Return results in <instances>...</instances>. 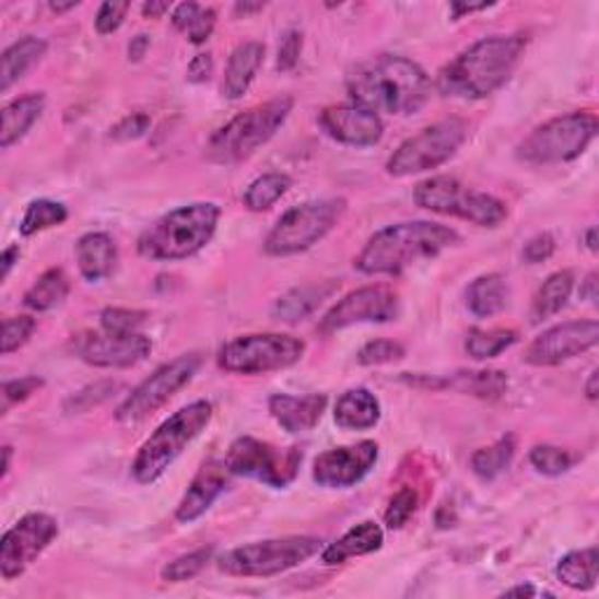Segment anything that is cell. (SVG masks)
I'll return each mask as SVG.
<instances>
[{
  "instance_id": "obj_6",
  "label": "cell",
  "mask_w": 599,
  "mask_h": 599,
  "mask_svg": "<svg viewBox=\"0 0 599 599\" xmlns=\"http://www.w3.org/2000/svg\"><path fill=\"white\" fill-rule=\"evenodd\" d=\"M293 104V96H277L272 102L239 113L211 137L207 157L215 164H239L248 160L284 127Z\"/></svg>"
},
{
  "instance_id": "obj_52",
  "label": "cell",
  "mask_w": 599,
  "mask_h": 599,
  "mask_svg": "<svg viewBox=\"0 0 599 599\" xmlns=\"http://www.w3.org/2000/svg\"><path fill=\"white\" fill-rule=\"evenodd\" d=\"M199 12H202V5L197 3H180L174 8L172 12V24L176 31L180 33H188L190 26L195 24V20L199 16Z\"/></svg>"
},
{
  "instance_id": "obj_62",
  "label": "cell",
  "mask_w": 599,
  "mask_h": 599,
  "mask_svg": "<svg viewBox=\"0 0 599 599\" xmlns=\"http://www.w3.org/2000/svg\"><path fill=\"white\" fill-rule=\"evenodd\" d=\"M586 246L590 248L592 254L597 251V227H590V230L586 232Z\"/></svg>"
},
{
  "instance_id": "obj_61",
  "label": "cell",
  "mask_w": 599,
  "mask_h": 599,
  "mask_svg": "<svg viewBox=\"0 0 599 599\" xmlns=\"http://www.w3.org/2000/svg\"><path fill=\"white\" fill-rule=\"evenodd\" d=\"M506 595H527V597H531V595H541V592L537 588H531V586H518V588L506 590Z\"/></svg>"
},
{
  "instance_id": "obj_16",
  "label": "cell",
  "mask_w": 599,
  "mask_h": 599,
  "mask_svg": "<svg viewBox=\"0 0 599 599\" xmlns=\"http://www.w3.org/2000/svg\"><path fill=\"white\" fill-rule=\"evenodd\" d=\"M71 352L94 368H131L153 352V342L143 332H78Z\"/></svg>"
},
{
  "instance_id": "obj_14",
  "label": "cell",
  "mask_w": 599,
  "mask_h": 599,
  "mask_svg": "<svg viewBox=\"0 0 599 599\" xmlns=\"http://www.w3.org/2000/svg\"><path fill=\"white\" fill-rule=\"evenodd\" d=\"M199 365H202V356L197 352L183 354L169 363L160 365L153 375L143 379L141 385L118 406V410H115V420L122 424H137L150 418V414L169 403L172 398L188 385L197 375Z\"/></svg>"
},
{
  "instance_id": "obj_63",
  "label": "cell",
  "mask_w": 599,
  "mask_h": 599,
  "mask_svg": "<svg viewBox=\"0 0 599 599\" xmlns=\"http://www.w3.org/2000/svg\"><path fill=\"white\" fill-rule=\"evenodd\" d=\"M80 3H75V0H73V3H66V5H61V3H49V10H52V12H57V14H61V12H69V10H73V8H78Z\"/></svg>"
},
{
  "instance_id": "obj_17",
  "label": "cell",
  "mask_w": 599,
  "mask_h": 599,
  "mask_svg": "<svg viewBox=\"0 0 599 599\" xmlns=\"http://www.w3.org/2000/svg\"><path fill=\"white\" fill-rule=\"evenodd\" d=\"M599 342V324L595 319L567 321L543 330L539 338L529 342L522 361L537 368H553L564 361H572L590 352Z\"/></svg>"
},
{
  "instance_id": "obj_1",
  "label": "cell",
  "mask_w": 599,
  "mask_h": 599,
  "mask_svg": "<svg viewBox=\"0 0 599 599\" xmlns=\"http://www.w3.org/2000/svg\"><path fill=\"white\" fill-rule=\"evenodd\" d=\"M352 102L373 113L412 115L426 106L431 80L420 63L398 55H379L356 63L347 75Z\"/></svg>"
},
{
  "instance_id": "obj_36",
  "label": "cell",
  "mask_w": 599,
  "mask_h": 599,
  "mask_svg": "<svg viewBox=\"0 0 599 599\" xmlns=\"http://www.w3.org/2000/svg\"><path fill=\"white\" fill-rule=\"evenodd\" d=\"M515 342H518V332L506 330V328H494V330H482L473 328L466 336V354H469L473 361H488L496 359L498 354H504L506 349H510Z\"/></svg>"
},
{
  "instance_id": "obj_41",
  "label": "cell",
  "mask_w": 599,
  "mask_h": 599,
  "mask_svg": "<svg viewBox=\"0 0 599 599\" xmlns=\"http://www.w3.org/2000/svg\"><path fill=\"white\" fill-rule=\"evenodd\" d=\"M406 356V347L394 340H373L361 347L356 361L361 365H387L396 363Z\"/></svg>"
},
{
  "instance_id": "obj_7",
  "label": "cell",
  "mask_w": 599,
  "mask_h": 599,
  "mask_svg": "<svg viewBox=\"0 0 599 599\" xmlns=\"http://www.w3.org/2000/svg\"><path fill=\"white\" fill-rule=\"evenodd\" d=\"M414 204L438 215L469 221L478 227H498L508 219V209L488 192L469 190L455 176H431L412 192Z\"/></svg>"
},
{
  "instance_id": "obj_64",
  "label": "cell",
  "mask_w": 599,
  "mask_h": 599,
  "mask_svg": "<svg viewBox=\"0 0 599 599\" xmlns=\"http://www.w3.org/2000/svg\"><path fill=\"white\" fill-rule=\"evenodd\" d=\"M10 457H12V447H3V478L10 471Z\"/></svg>"
},
{
  "instance_id": "obj_40",
  "label": "cell",
  "mask_w": 599,
  "mask_h": 599,
  "mask_svg": "<svg viewBox=\"0 0 599 599\" xmlns=\"http://www.w3.org/2000/svg\"><path fill=\"white\" fill-rule=\"evenodd\" d=\"M529 463L535 466L541 475L557 478L572 469L574 457L567 453V449L555 447V445H535L529 453Z\"/></svg>"
},
{
  "instance_id": "obj_27",
  "label": "cell",
  "mask_w": 599,
  "mask_h": 599,
  "mask_svg": "<svg viewBox=\"0 0 599 599\" xmlns=\"http://www.w3.org/2000/svg\"><path fill=\"white\" fill-rule=\"evenodd\" d=\"M340 289V281H319V284L300 286L281 295L274 305V316L284 324L303 321L314 309H319L324 300Z\"/></svg>"
},
{
  "instance_id": "obj_23",
  "label": "cell",
  "mask_w": 599,
  "mask_h": 599,
  "mask_svg": "<svg viewBox=\"0 0 599 599\" xmlns=\"http://www.w3.org/2000/svg\"><path fill=\"white\" fill-rule=\"evenodd\" d=\"M265 59V45L258 40H248L237 45L232 49V55L227 59V69L223 78V96L230 98V102H237L242 98L248 87L254 85V80L260 71Z\"/></svg>"
},
{
  "instance_id": "obj_26",
  "label": "cell",
  "mask_w": 599,
  "mask_h": 599,
  "mask_svg": "<svg viewBox=\"0 0 599 599\" xmlns=\"http://www.w3.org/2000/svg\"><path fill=\"white\" fill-rule=\"evenodd\" d=\"M47 98L43 92H31L20 98H14L3 108V129H0V148L8 150L14 143H20L28 129L38 122L45 110Z\"/></svg>"
},
{
  "instance_id": "obj_9",
  "label": "cell",
  "mask_w": 599,
  "mask_h": 599,
  "mask_svg": "<svg viewBox=\"0 0 599 599\" xmlns=\"http://www.w3.org/2000/svg\"><path fill=\"white\" fill-rule=\"evenodd\" d=\"M324 551L316 537H284L239 545L219 560V569L237 578H270L291 572Z\"/></svg>"
},
{
  "instance_id": "obj_31",
  "label": "cell",
  "mask_w": 599,
  "mask_h": 599,
  "mask_svg": "<svg viewBox=\"0 0 599 599\" xmlns=\"http://www.w3.org/2000/svg\"><path fill=\"white\" fill-rule=\"evenodd\" d=\"M441 389H455L459 394H469L482 401L502 398L508 389V375L504 371H469L449 377H441Z\"/></svg>"
},
{
  "instance_id": "obj_33",
  "label": "cell",
  "mask_w": 599,
  "mask_h": 599,
  "mask_svg": "<svg viewBox=\"0 0 599 599\" xmlns=\"http://www.w3.org/2000/svg\"><path fill=\"white\" fill-rule=\"evenodd\" d=\"M560 584L572 590H592L599 578V553L597 548H584V551L567 553L555 567Z\"/></svg>"
},
{
  "instance_id": "obj_59",
  "label": "cell",
  "mask_w": 599,
  "mask_h": 599,
  "mask_svg": "<svg viewBox=\"0 0 599 599\" xmlns=\"http://www.w3.org/2000/svg\"><path fill=\"white\" fill-rule=\"evenodd\" d=\"M597 379H599V371L595 368L592 373H590V377H588V385H586V396L590 398V401H597Z\"/></svg>"
},
{
  "instance_id": "obj_11",
  "label": "cell",
  "mask_w": 599,
  "mask_h": 599,
  "mask_svg": "<svg viewBox=\"0 0 599 599\" xmlns=\"http://www.w3.org/2000/svg\"><path fill=\"white\" fill-rule=\"evenodd\" d=\"M466 139H469V122L461 118L438 120L398 145L387 162V172L396 178H406L438 169L457 155Z\"/></svg>"
},
{
  "instance_id": "obj_54",
  "label": "cell",
  "mask_w": 599,
  "mask_h": 599,
  "mask_svg": "<svg viewBox=\"0 0 599 599\" xmlns=\"http://www.w3.org/2000/svg\"><path fill=\"white\" fill-rule=\"evenodd\" d=\"M20 256H22L20 246H10V248H5L3 256H0V277H3V279L10 277V272H12V268H14V262H20Z\"/></svg>"
},
{
  "instance_id": "obj_13",
  "label": "cell",
  "mask_w": 599,
  "mask_h": 599,
  "mask_svg": "<svg viewBox=\"0 0 599 599\" xmlns=\"http://www.w3.org/2000/svg\"><path fill=\"white\" fill-rule=\"evenodd\" d=\"M223 461L232 475L251 478L268 488L284 490L297 478L303 453L297 447L281 449L254 436H242L230 445Z\"/></svg>"
},
{
  "instance_id": "obj_44",
  "label": "cell",
  "mask_w": 599,
  "mask_h": 599,
  "mask_svg": "<svg viewBox=\"0 0 599 599\" xmlns=\"http://www.w3.org/2000/svg\"><path fill=\"white\" fill-rule=\"evenodd\" d=\"M414 510H418V492H414L412 488L398 490L387 506L385 522L389 529H401L403 525H408Z\"/></svg>"
},
{
  "instance_id": "obj_8",
  "label": "cell",
  "mask_w": 599,
  "mask_h": 599,
  "mask_svg": "<svg viewBox=\"0 0 599 599\" xmlns=\"http://www.w3.org/2000/svg\"><path fill=\"white\" fill-rule=\"evenodd\" d=\"M347 211L342 197L316 199L289 209L265 239V254L274 258H289L309 251L312 246L326 239Z\"/></svg>"
},
{
  "instance_id": "obj_49",
  "label": "cell",
  "mask_w": 599,
  "mask_h": 599,
  "mask_svg": "<svg viewBox=\"0 0 599 599\" xmlns=\"http://www.w3.org/2000/svg\"><path fill=\"white\" fill-rule=\"evenodd\" d=\"M150 129V115L131 113L110 129L113 141H137Z\"/></svg>"
},
{
  "instance_id": "obj_24",
  "label": "cell",
  "mask_w": 599,
  "mask_h": 599,
  "mask_svg": "<svg viewBox=\"0 0 599 599\" xmlns=\"http://www.w3.org/2000/svg\"><path fill=\"white\" fill-rule=\"evenodd\" d=\"M78 270L87 281H102L113 274L118 265V246L106 232H87L75 244Z\"/></svg>"
},
{
  "instance_id": "obj_57",
  "label": "cell",
  "mask_w": 599,
  "mask_h": 599,
  "mask_svg": "<svg viewBox=\"0 0 599 599\" xmlns=\"http://www.w3.org/2000/svg\"><path fill=\"white\" fill-rule=\"evenodd\" d=\"M580 300H588V303L597 300V272H590L584 284H580Z\"/></svg>"
},
{
  "instance_id": "obj_43",
  "label": "cell",
  "mask_w": 599,
  "mask_h": 599,
  "mask_svg": "<svg viewBox=\"0 0 599 599\" xmlns=\"http://www.w3.org/2000/svg\"><path fill=\"white\" fill-rule=\"evenodd\" d=\"M33 332H36V319H31V316H10L3 324V354L10 356L20 352Z\"/></svg>"
},
{
  "instance_id": "obj_58",
  "label": "cell",
  "mask_w": 599,
  "mask_h": 599,
  "mask_svg": "<svg viewBox=\"0 0 599 599\" xmlns=\"http://www.w3.org/2000/svg\"><path fill=\"white\" fill-rule=\"evenodd\" d=\"M492 8L490 3H480V5H466V3H453V20H461V14H471Z\"/></svg>"
},
{
  "instance_id": "obj_21",
  "label": "cell",
  "mask_w": 599,
  "mask_h": 599,
  "mask_svg": "<svg viewBox=\"0 0 599 599\" xmlns=\"http://www.w3.org/2000/svg\"><path fill=\"white\" fill-rule=\"evenodd\" d=\"M227 475L232 473L227 471L225 461H207L190 482L186 494H183L176 508V520L183 525H190L202 518V515L219 502V496L227 490Z\"/></svg>"
},
{
  "instance_id": "obj_19",
  "label": "cell",
  "mask_w": 599,
  "mask_h": 599,
  "mask_svg": "<svg viewBox=\"0 0 599 599\" xmlns=\"http://www.w3.org/2000/svg\"><path fill=\"white\" fill-rule=\"evenodd\" d=\"M379 459V445L375 441H361L356 445H344L328 449L314 459L312 478L319 488L347 490L354 488L368 475Z\"/></svg>"
},
{
  "instance_id": "obj_48",
  "label": "cell",
  "mask_w": 599,
  "mask_h": 599,
  "mask_svg": "<svg viewBox=\"0 0 599 599\" xmlns=\"http://www.w3.org/2000/svg\"><path fill=\"white\" fill-rule=\"evenodd\" d=\"M300 49H303V33L291 28L281 36L279 43V57H277V71L286 73L293 71L295 63L300 61Z\"/></svg>"
},
{
  "instance_id": "obj_42",
  "label": "cell",
  "mask_w": 599,
  "mask_h": 599,
  "mask_svg": "<svg viewBox=\"0 0 599 599\" xmlns=\"http://www.w3.org/2000/svg\"><path fill=\"white\" fill-rule=\"evenodd\" d=\"M115 389H118V385H115V381H96V385H90V387H85L82 391H78L75 396H71L69 401H66L63 408H66V412H71V414L87 412V410H92L96 406L106 403Z\"/></svg>"
},
{
  "instance_id": "obj_15",
  "label": "cell",
  "mask_w": 599,
  "mask_h": 599,
  "mask_svg": "<svg viewBox=\"0 0 599 599\" xmlns=\"http://www.w3.org/2000/svg\"><path fill=\"white\" fill-rule=\"evenodd\" d=\"M59 535L52 515L28 513L14 522L0 541V576L5 580L20 578L36 562Z\"/></svg>"
},
{
  "instance_id": "obj_60",
  "label": "cell",
  "mask_w": 599,
  "mask_h": 599,
  "mask_svg": "<svg viewBox=\"0 0 599 599\" xmlns=\"http://www.w3.org/2000/svg\"><path fill=\"white\" fill-rule=\"evenodd\" d=\"M265 5L262 3H256V5H251V3H239L237 8H235V12L237 14H251V12H260Z\"/></svg>"
},
{
  "instance_id": "obj_29",
  "label": "cell",
  "mask_w": 599,
  "mask_h": 599,
  "mask_svg": "<svg viewBox=\"0 0 599 599\" xmlns=\"http://www.w3.org/2000/svg\"><path fill=\"white\" fill-rule=\"evenodd\" d=\"M47 52V40L26 36L10 45L0 57V92H8L14 82H20L33 66H36Z\"/></svg>"
},
{
  "instance_id": "obj_37",
  "label": "cell",
  "mask_w": 599,
  "mask_h": 599,
  "mask_svg": "<svg viewBox=\"0 0 599 599\" xmlns=\"http://www.w3.org/2000/svg\"><path fill=\"white\" fill-rule=\"evenodd\" d=\"M291 186H293V180L286 174H265L246 188L244 207L254 213L268 211L291 190Z\"/></svg>"
},
{
  "instance_id": "obj_25",
  "label": "cell",
  "mask_w": 599,
  "mask_h": 599,
  "mask_svg": "<svg viewBox=\"0 0 599 599\" xmlns=\"http://www.w3.org/2000/svg\"><path fill=\"white\" fill-rule=\"evenodd\" d=\"M381 543H385V531L373 520H365L356 527H352L342 535L336 543L326 545L321 551V562L324 564H342L349 557H359V555H371L379 551Z\"/></svg>"
},
{
  "instance_id": "obj_38",
  "label": "cell",
  "mask_w": 599,
  "mask_h": 599,
  "mask_svg": "<svg viewBox=\"0 0 599 599\" xmlns=\"http://www.w3.org/2000/svg\"><path fill=\"white\" fill-rule=\"evenodd\" d=\"M66 219H69V209H66L63 204L52 202V199H36V202H31L26 207L20 223V232L24 237H33L43 230L66 223Z\"/></svg>"
},
{
  "instance_id": "obj_45",
  "label": "cell",
  "mask_w": 599,
  "mask_h": 599,
  "mask_svg": "<svg viewBox=\"0 0 599 599\" xmlns=\"http://www.w3.org/2000/svg\"><path fill=\"white\" fill-rule=\"evenodd\" d=\"M148 314L137 309H120L110 307L102 312V330L106 332H141V326L145 324Z\"/></svg>"
},
{
  "instance_id": "obj_46",
  "label": "cell",
  "mask_w": 599,
  "mask_h": 599,
  "mask_svg": "<svg viewBox=\"0 0 599 599\" xmlns=\"http://www.w3.org/2000/svg\"><path fill=\"white\" fill-rule=\"evenodd\" d=\"M129 8L131 5L127 3V0H108V3H104L102 8H98L96 20H94L96 33H102V36H110V33L118 31L125 24V16H127Z\"/></svg>"
},
{
  "instance_id": "obj_55",
  "label": "cell",
  "mask_w": 599,
  "mask_h": 599,
  "mask_svg": "<svg viewBox=\"0 0 599 599\" xmlns=\"http://www.w3.org/2000/svg\"><path fill=\"white\" fill-rule=\"evenodd\" d=\"M148 47H150V38L145 36V33H139L137 38H131L129 49H127L129 61H141L145 57V52H148Z\"/></svg>"
},
{
  "instance_id": "obj_56",
  "label": "cell",
  "mask_w": 599,
  "mask_h": 599,
  "mask_svg": "<svg viewBox=\"0 0 599 599\" xmlns=\"http://www.w3.org/2000/svg\"><path fill=\"white\" fill-rule=\"evenodd\" d=\"M169 10H172V3H166V0H150V3L141 8L143 16H148V20H162Z\"/></svg>"
},
{
  "instance_id": "obj_2",
  "label": "cell",
  "mask_w": 599,
  "mask_h": 599,
  "mask_svg": "<svg viewBox=\"0 0 599 599\" xmlns=\"http://www.w3.org/2000/svg\"><path fill=\"white\" fill-rule=\"evenodd\" d=\"M525 47L527 38L522 33L482 38L443 66L436 78V90L447 98H461V102L488 98L504 87L518 69Z\"/></svg>"
},
{
  "instance_id": "obj_22",
  "label": "cell",
  "mask_w": 599,
  "mask_h": 599,
  "mask_svg": "<svg viewBox=\"0 0 599 599\" xmlns=\"http://www.w3.org/2000/svg\"><path fill=\"white\" fill-rule=\"evenodd\" d=\"M328 406L326 394H309V396H289L274 394L270 398V414L274 422L289 431V434H305L321 422Z\"/></svg>"
},
{
  "instance_id": "obj_51",
  "label": "cell",
  "mask_w": 599,
  "mask_h": 599,
  "mask_svg": "<svg viewBox=\"0 0 599 599\" xmlns=\"http://www.w3.org/2000/svg\"><path fill=\"white\" fill-rule=\"evenodd\" d=\"M213 28H215V10L213 8H202V12H199V16H197L195 24L190 26V31L186 33V36L190 38L192 45H202L211 38Z\"/></svg>"
},
{
  "instance_id": "obj_53",
  "label": "cell",
  "mask_w": 599,
  "mask_h": 599,
  "mask_svg": "<svg viewBox=\"0 0 599 599\" xmlns=\"http://www.w3.org/2000/svg\"><path fill=\"white\" fill-rule=\"evenodd\" d=\"M213 73V59L211 55H197L188 66V80L190 82H207Z\"/></svg>"
},
{
  "instance_id": "obj_12",
  "label": "cell",
  "mask_w": 599,
  "mask_h": 599,
  "mask_svg": "<svg viewBox=\"0 0 599 599\" xmlns=\"http://www.w3.org/2000/svg\"><path fill=\"white\" fill-rule=\"evenodd\" d=\"M305 354V342L281 332L242 336L221 347L219 365L232 375H265L286 371Z\"/></svg>"
},
{
  "instance_id": "obj_30",
  "label": "cell",
  "mask_w": 599,
  "mask_h": 599,
  "mask_svg": "<svg viewBox=\"0 0 599 599\" xmlns=\"http://www.w3.org/2000/svg\"><path fill=\"white\" fill-rule=\"evenodd\" d=\"M508 305V284L502 274H482L466 289V307L478 319H490Z\"/></svg>"
},
{
  "instance_id": "obj_34",
  "label": "cell",
  "mask_w": 599,
  "mask_h": 599,
  "mask_svg": "<svg viewBox=\"0 0 599 599\" xmlns=\"http://www.w3.org/2000/svg\"><path fill=\"white\" fill-rule=\"evenodd\" d=\"M71 293V281L66 277L63 270L52 268L38 277L36 284H33L26 295H24V305L31 312H49L59 307L66 297Z\"/></svg>"
},
{
  "instance_id": "obj_3",
  "label": "cell",
  "mask_w": 599,
  "mask_h": 599,
  "mask_svg": "<svg viewBox=\"0 0 599 599\" xmlns=\"http://www.w3.org/2000/svg\"><path fill=\"white\" fill-rule=\"evenodd\" d=\"M455 244H459V235L447 225L431 221L396 223L375 232L354 265L371 277L401 274L422 260L438 258Z\"/></svg>"
},
{
  "instance_id": "obj_35",
  "label": "cell",
  "mask_w": 599,
  "mask_h": 599,
  "mask_svg": "<svg viewBox=\"0 0 599 599\" xmlns=\"http://www.w3.org/2000/svg\"><path fill=\"white\" fill-rule=\"evenodd\" d=\"M515 457V436L506 434L494 445L482 447L471 457V469L480 480H494L502 475Z\"/></svg>"
},
{
  "instance_id": "obj_28",
  "label": "cell",
  "mask_w": 599,
  "mask_h": 599,
  "mask_svg": "<svg viewBox=\"0 0 599 599\" xmlns=\"http://www.w3.org/2000/svg\"><path fill=\"white\" fill-rule=\"evenodd\" d=\"M381 418V408L375 394L368 389H349L336 403V422L347 431H368Z\"/></svg>"
},
{
  "instance_id": "obj_50",
  "label": "cell",
  "mask_w": 599,
  "mask_h": 599,
  "mask_svg": "<svg viewBox=\"0 0 599 599\" xmlns=\"http://www.w3.org/2000/svg\"><path fill=\"white\" fill-rule=\"evenodd\" d=\"M553 254H555V237L551 235V232H541V235L531 237L522 248V258L529 265H539L551 258Z\"/></svg>"
},
{
  "instance_id": "obj_10",
  "label": "cell",
  "mask_w": 599,
  "mask_h": 599,
  "mask_svg": "<svg viewBox=\"0 0 599 599\" xmlns=\"http://www.w3.org/2000/svg\"><path fill=\"white\" fill-rule=\"evenodd\" d=\"M597 137V118L592 113L560 115L537 127L518 145V160L527 164H564L580 157Z\"/></svg>"
},
{
  "instance_id": "obj_4",
  "label": "cell",
  "mask_w": 599,
  "mask_h": 599,
  "mask_svg": "<svg viewBox=\"0 0 599 599\" xmlns=\"http://www.w3.org/2000/svg\"><path fill=\"white\" fill-rule=\"evenodd\" d=\"M221 221V207L195 202L178 207L150 225L139 239V254L155 262L192 258L213 239Z\"/></svg>"
},
{
  "instance_id": "obj_47",
  "label": "cell",
  "mask_w": 599,
  "mask_h": 599,
  "mask_svg": "<svg viewBox=\"0 0 599 599\" xmlns=\"http://www.w3.org/2000/svg\"><path fill=\"white\" fill-rule=\"evenodd\" d=\"M45 381L40 377H22V379H12L3 385V412H8L12 406L24 403L26 398L33 394H38L43 389Z\"/></svg>"
},
{
  "instance_id": "obj_39",
  "label": "cell",
  "mask_w": 599,
  "mask_h": 599,
  "mask_svg": "<svg viewBox=\"0 0 599 599\" xmlns=\"http://www.w3.org/2000/svg\"><path fill=\"white\" fill-rule=\"evenodd\" d=\"M211 557H213V548L211 545L209 548H199V551L180 555L174 562L166 564L160 576H162V580H166V584H186V580L199 576L207 569V564L211 562Z\"/></svg>"
},
{
  "instance_id": "obj_5",
  "label": "cell",
  "mask_w": 599,
  "mask_h": 599,
  "mask_svg": "<svg viewBox=\"0 0 599 599\" xmlns=\"http://www.w3.org/2000/svg\"><path fill=\"white\" fill-rule=\"evenodd\" d=\"M211 418L213 406L209 401H195L174 412L169 420H164L131 461V475L139 485H153L155 480H160L166 469L186 453V447L209 426Z\"/></svg>"
},
{
  "instance_id": "obj_20",
  "label": "cell",
  "mask_w": 599,
  "mask_h": 599,
  "mask_svg": "<svg viewBox=\"0 0 599 599\" xmlns=\"http://www.w3.org/2000/svg\"><path fill=\"white\" fill-rule=\"evenodd\" d=\"M319 125L332 141L352 148H371L385 137V122L379 115L356 104L324 108Z\"/></svg>"
},
{
  "instance_id": "obj_18",
  "label": "cell",
  "mask_w": 599,
  "mask_h": 599,
  "mask_svg": "<svg viewBox=\"0 0 599 599\" xmlns=\"http://www.w3.org/2000/svg\"><path fill=\"white\" fill-rule=\"evenodd\" d=\"M398 316V295L389 286H363L344 295L321 319L324 336L359 324H387Z\"/></svg>"
},
{
  "instance_id": "obj_32",
  "label": "cell",
  "mask_w": 599,
  "mask_h": 599,
  "mask_svg": "<svg viewBox=\"0 0 599 599\" xmlns=\"http://www.w3.org/2000/svg\"><path fill=\"white\" fill-rule=\"evenodd\" d=\"M574 291V272L572 270H562L548 277L543 281V286L535 295V303H531V324H543L548 319H553L555 314H560L564 307H567L569 297Z\"/></svg>"
}]
</instances>
